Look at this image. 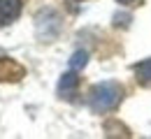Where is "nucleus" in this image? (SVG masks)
<instances>
[{"instance_id":"nucleus-1","label":"nucleus","mask_w":151,"mask_h":139,"mask_svg":"<svg viewBox=\"0 0 151 139\" xmlns=\"http://www.w3.org/2000/svg\"><path fill=\"white\" fill-rule=\"evenodd\" d=\"M123 98V88L116 83V81H102V83H95L88 93V104L91 109L98 114H105V111H112L114 107L121 102Z\"/></svg>"},{"instance_id":"nucleus-2","label":"nucleus","mask_w":151,"mask_h":139,"mask_svg":"<svg viewBox=\"0 0 151 139\" xmlns=\"http://www.w3.org/2000/svg\"><path fill=\"white\" fill-rule=\"evenodd\" d=\"M21 77H26V67L14 58L0 56V81H19Z\"/></svg>"},{"instance_id":"nucleus-3","label":"nucleus","mask_w":151,"mask_h":139,"mask_svg":"<svg viewBox=\"0 0 151 139\" xmlns=\"http://www.w3.org/2000/svg\"><path fill=\"white\" fill-rule=\"evenodd\" d=\"M21 14V0H0V23H12Z\"/></svg>"},{"instance_id":"nucleus-4","label":"nucleus","mask_w":151,"mask_h":139,"mask_svg":"<svg viewBox=\"0 0 151 139\" xmlns=\"http://www.w3.org/2000/svg\"><path fill=\"white\" fill-rule=\"evenodd\" d=\"M77 86H79V77H77L75 72H65V74L60 77V81H58V93H60L63 98H70L77 91Z\"/></svg>"},{"instance_id":"nucleus-5","label":"nucleus","mask_w":151,"mask_h":139,"mask_svg":"<svg viewBox=\"0 0 151 139\" xmlns=\"http://www.w3.org/2000/svg\"><path fill=\"white\" fill-rule=\"evenodd\" d=\"M135 79L139 81L142 86H151V58L135 65Z\"/></svg>"},{"instance_id":"nucleus-6","label":"nucleus","mask_w":151,"mask_h":139,"mask_svg":"<svg viewBox=\"0 0 151 139\" xmlns=\"http://www.w3.org/2000/svg\"><path fill=\"white\" fill-rule=\"evenodd\" d=\"M86 63H88V53H86V51H77L75 56L70 58V67H72V70H79V67H84Z\"/></svg>"},{"instance_id":"nucleus-7","label":"nucleus","mask_w":151,"mask_h":139,"mask_svg":"<svg viewBox=\"0 0 151 139\" xmlns=\"http://www.w3.org/2000/svg\"><path fill=\"white\" fill-rule=\"evenodd\" d=\"M121 5H130V2H135V0H119Z\"/></svg>"}]
</instances>
